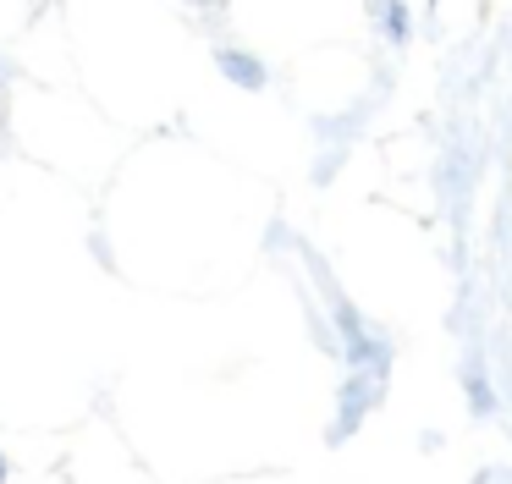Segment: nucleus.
Segmentation results:
<instances>
[{
    "instance_id": "1",
    "label": "nucleus",
    "mask_w": 512,
    "mask_h": 484,
    "mask_svg": "<svg viewBox=\"0 0 512 484\" xmlns=\"http://www.w3.org/2000/svg\"><path fill=\"white\" fill-rule=\"evenodd\" d=\"M336 325H342V358L347 369H364V374H386L391 369V352H386V336H375V330L364 325V319L353 314V308L336 297Z\"/></svg>"
},
{
    "instance_id": "2",
    "label": "nucleus",
    "mask_w": 512,
    "mask_h": 484,
    "mask_svg": "<svg viewBox=\"0 0 512 484\" xmlns=\"http://www.w3.org/2000/svg\"><path fill=\"white\" fill-rule=\"evenodd\" d=\"M380 391H386V374H364V369H353V374H347L342 413H336V424H331V446H342V440L353 435L358 424H364V418H369V407L380 402Z\"/></svg>"
},
{
    "instance_id": "3",
    "label": "nucleus",
    "mask_w": 512,
    "mask_h": 484,
    "mask_svg": "<svg viewBox=\"0 0 512 484\" xmlns=\"http://www.w3.org/2000/svg\"><path fill=\"white\" fill-rule=\"evenodd\" d=\"M215 66H221L237 88H265V61L248 55V50H237V44H221V50H215Z\"/></svg>"
},
{
    "instance_id": "4",
    "label": "nucleus",
    "mask_w": 512,
    "mask_h": 484,
    "mask_svg": "<svg viewBox=\"0 0 512 484\" xmlns=\"http://www.w3.org/2000/svg\"><path fill=\"white\" fill-rule=\"evenodd\" d=\"M463 385H468V407H474L479 418H490V413H496V391H490V380H485V363H479V358H468V369H463Z\"/></svg>"
},
{
    "instance_id": "5",
    "label": "nucleus",
    "mask_w": 512,
    "mask_h": 484,
    "mask_svg": "<svg viewBox=\"0 0 512 484\" xmlns=\"http://www.w3.org/2000/svg\"><path fill=\"white\" fill-rule=\"evenodd\" d=\"M375 11L386 17V39H391V44H408V33H413L408 6H402V0H375Z\"/></svg>"
},
{
    "instance_id": "6",
    "label": "nucleus",
    "mask_w": 512,
    "mask_h": 484,
    "mask_svg": "<svg viewBox=\"0 0 512 484\" xmlns=\"http://www.w3.org/2000/svg\"><path fill=\"white\" fill-rule=\"evenodd\" d=\"M6 479H12V468H6V457H0V484H6Z\"/></svg>"
}]
</instances>
